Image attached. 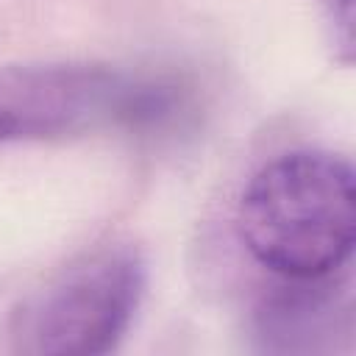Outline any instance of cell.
Wrapping results in <instances>:
<instances>
[{"instance_id":"cell-5","label":"cell","mask_w":356,"mask_h":356,"mask_svg":"<svg viewBox=\"0 0 356 356\" xmlns=\"http://www.w3.org/2000/svg\"><path fill=\"white\" fill-rule=\"evenodd\" d=\"M328 42L342 64H350L353 56V0H317Z\"/></svg>"},{"instance_id":"cell-3","label":"cell","mask_w":356,"mask_h":356,"mask_svg":"<svg viewBox=\"0 0 356 356\" xmlns=\"http://www.w3.org/2000/svg\"><path fill=\"white\" fill-rule=\"evenodd\" d=\"M134 75L95 61L0 67V145L125 128Z\"/></svg>"},{"instance_id":"cell-1","label":"cell","mask_w":356,"mask_h":356,"mask_svg":"<svg viewBox=\"0 0 356 356\" xmlns=\"http://www.w3.org/2000/svg\"><path fill=\"white\" fill-rule=\"evenodd\" d=\"M236 228L248 253L284 281L334 278L356 245L350 161L320 147L275 156L242 189Z\"/></svg>"},{"instance_id":"cell-2","label":"cell","mask_w":356,"mask_h":356,"mask_svg":"<svg viewBox=\"0 0 356 356\" xmlns=\"http://www.w3.org/2000/svg\"><path fill=\"white\" fill-rule=\"evenodd\" d=\"M147 289V259L125 239L86 250L11 314L8 339L25 356H100L128 334Z\"/></svg>"},{"instance_id":"cell-4","label":"cell","mask_w":356,"mask_h":356,"mask_svg":"<svg viewBox=\"0 0 356 356\" xmlns=\"http://www.w3.org/2000/svg\"><path fill=\"white\" fill-rule=\"evenodd\" d=\"M328 281H289L292 286L261 303L256 312V337L264 350H317V339L334 334L339 306L325 286Z\"/></svg>"}]
</instances>
